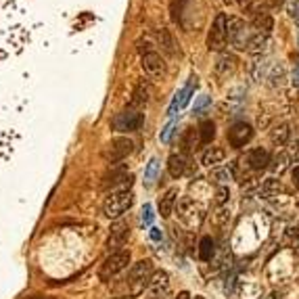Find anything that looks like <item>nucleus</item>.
<instances>
[{
	"instance_id": "72a5a7b5",
	"label": "nucleus",
	"mask_w": 299,
	"mask_h": 299,
	"mask_svg": "<svg viewBox=\"0 0 299 299\" xmlns=\"http://www.w3.org/2000/svg\"><path fill=\"white\" fill-rule=\"evenodd\" d=\"M282 2H285V0H264V4L268 6V9H278Z\"/></svg>"
},
{
	"instance_id": "f8f14e48",
	"label": "nucleus",
	"mask_w": 299,
	"mask_h": 299,
	"mask_svg": "<svg viewBox=\"0 0 299 299\" xmlns=\"http://www.w3.org/2000/svg\"><path fill=\"white\" fill-rule=\"evenodd\" d=\"M253 29H256V34H261V36H266V38L272 34L274 19L266 9H257L253 13Z\"/></svg>"
},
{
	"instance_id": "a211bd4d",
	"label": "nucleus",
	"mask_w": 299,
	"mask_h": 299,
	"mask_svg": "<svg viewBox=\"0 0 299 299\" xmlns=\"http://www.w3.org/2000/svg\"><path fill=\"white\" fill-rule=\"evenodd\" d=\"M224 157H226V151H224V149L212 147V149H207V151L203 153V166L214 168V166H218V163L224 161Z\"/></svg>"
},
{
	"instance_id": "b1692460",
	"label": "nucleus",
	"mask_w": 299,
	"mask_h": 299,
	"mask_svg": "<svg viewBox=\"0 0 299 299\" xmlns=\"http://www.w3.org/2000/svg\"><path fill=\"white\" fill-rule=\"evenodd\" d=\"M270 138H272V143L274 145H285L287 143V138H289V126H278V128H274L272 130V134H270Z\"/></svg>"
},
{
	"instance_id": "58836bf2",
	"label": "nucleus",
	"mask_w": 299,
	"mask_h": 299,
	"mask_svg": "<svg viewBox=\"0 0 299 299\" xmlns=\"http://www.w3.org/2000/svg\"><path fill=\"white\" fill-rule=\"evenodd\" d=\"M176 299H191V295L186 293V291H182V293H178V297Z\"/></svg>"
},
{
	"instance_id": "ea45409f",
	"label": "nucleus",
	"mask_w": 299,
	"mask_h": 299,
	"mask_svg": "<svg viewBox=\"0 0 299 299\" xmlns=\"http://www.w3.org/2000/svg\"><path fill=\"white\" fill-rule=\"evenodd\" d=\"M295 23H297V25H299V11H297V13H295Z\"/></svg>"
},
{
	"instance_id": "79ce46f5",
	"label": "nucleus",
	"mask_w": 299,
	"mask_h": 299,
	"mask_svg": "<svg viewBox=\"0 0 299 299\" xmlns=\"http://www.w3.org/2000/svg\"><path fill=\"white\" fill-rule=\"evenodd\" d=\"M226 2H233V0H226Z\"/></svg>"
},
{
	"instance_id": "c85d7f7f",
	"label": "nucleus",
	"mask_w": 299,
	"mask_h": 299,
	"mask_svg": "<svg viewBox=\"0 0 299 299\" xmlns=\"http://www.w3.org/2000/svg\"><path fill=\"white\" fill-rule=\"evenodd\" d=\"M238 2V6H241V11H251V13H256L259 6H257V2L259 0H236Z\"/></svg>"
},
{
	"instance_id": "f257e3e1",
	"label": "nucleus",
	"mask_w": 299,
	"mask_h": 299,
	"mask_svg": "<svg viewBox=\"0 0 299 299\" xmlns=\"http://www.w3.org/2000/svg\"><path fill=\"white\" fill-rule=\"evenodd\" d=\"M151 276H153V264L149 259H143L138 264H134L128 274L124 276L122 280L113 287V293L117 297H128V295H140L143 291L149 287L151 282Z\"/></svg>"
},
{
	"instance_id": "a878e982",
	"label": "nucleus",
	"mask_w": 299,
	"mask_h": 299,
	"mask_svg": "<svg viewBox=\"0 0 299 299\" xmlns=\"http://www.w3.org/2000/svg\"><path fill=\"white\" fill-rule=\"evenodd\" d=\"M209 178H212L214 182H218V184H226V182H230L233 174H230V170H214Z\"/></svg>"
},
{
	"instance_id": "9b49d317",
	"label": "nucleus",
	"mask_w": 299,
	"mask_h": 299,
	"mask_svg": "<svg viewBox=\"0 0 299 299\" xmlns=\"http://www.w3.org/2000/svg\"><path fill=\"white\" fill-rule=\"evenodd\" d=\"M143 69L147 76L161 78L163 73H166V61L161 59V55H157L155 50H151V52H147V55H143Z\"/></svg>"
},
{
	"instance_id": "4be33fe9",
	"label": "nucleus",
	"mask_w": 299,
	"mask_h": 299,
	"mask_svg": "<svg viewBox=\"0 0 299 299\" xmlns=\"http://www.w3.org/2000/svg\"><path fill=\"white\" fill-rule=\"evenodd\" d=\"M214 138H215V126H214V122L207 119V122H203L199 126V140L203 145H209Z\"/></svg>"
},
{
	"instance_id": "f3484780",
	"label": "nucleus",
	"mask_w": 299,
	"mask_h": 299,
	"mask_svg": "<svg viewBox=\"0 0 299 299\" xmlns=\"http://www.w3.org/2000/svg\"><path fill=\"white\" fill-rule=\"evenodd\" d=\"M176 201H178V189H170L166 195L159 199V214H161V218H170L171 209H174V205H176Z\"/></svg>"
},
{
	"instance_id": "bb28decb",
	"label": "nucleus",
	"mask_w": 299,
	"mask_h": 299,
	"mask_svg": "<svg viewBox=\"0 0 299 299\" xmlns=\"http://www.w3.org/2000/svg\"><path fill=\"white\" fill-rule=\"evenodd\" d=\"M209 105H212V99H209L207 94H201L197 99V103H195V113H203Z\"/></svg>"
},
{
	"instance_id": "2f4dec72",
	"label": "nucleus",
	"mask_w": 299,
	"mask_h": 299,
	"mask_svg": "<svg viewBox=\"0 0 299 299\" xmlns=\"http://www.w3.org/2000/svg\"><path fill=\"white\" fill-rule=\"evenodd\" d=\"M143 222L145 224H151L153 222V207L151 205H145L143 207Z\"/></svg>"
},
{
	"instance_id": "39448f33",
	"label": "nucleus",
	"mask_w": 299,
	"mask_h": 299,
	"mask_svg": "<svg viewBox=\"0 0 299 299\" xmlns=\"http://www.w3.org/2000/svg\"><path fill=\"white\" fill-rule=\"evenodd\" d=\"M143 122H145V113H140L138 109H126L113 119V128L117 132H134L140 130Z\"/></svg>"
},
{
	"instance_id": "4468645a",
	"label": "nucleus",
	"mask_w": 299,
	"mask_h": 299,
	"mask_svg": "<svg viewBox=\"0 0 299 299\" xmlns=\"http://www.w3.org/2000/svg\"><path fill=\"white\" fill-rule=\"evenodd\" d=\"M243 36H245V23L241 19H228V42L235 44V46L243 48ZM247 38V36H245ZM251 38V36H249Z\"/></svg>"
},
{
	"instance_id": "9d476101",
	"label": "nucleus",
	"mask_w": 299,
	"mask_h": 299,
	"mask_svg": "<svg viewBox=\"0 0 299 299\" xmlns=\"http://www.w3.org/2000/svg\"><path fill=\"white\" fill-rule=\"evenodd\" d=\"M251 138H253V128L249 124H245V122H238L228 130V143L233 145L235 149L245 147Z\"/></svg>"
},
{
	"instance_id": "393cba45",
	"label": "nucleus",
	"mask_w": 299,
	"mask_h": 299,
	"mask_svg": "<svg viewBox=\"0 0 299 299\" xmlns=\"http://www.w3.org/2000/svg\"><path fill=\"white\" fill-rule=\"evenodd\" d=\"M264 48H266V36H261V34H253V36H251V40H249L247 50H249V52H261Z\"/></svg>"
},
{
	"instance_id": "1a4fd4ad",
	"label": "nucleus",
	"mask_w": 299,
	"mask_h": 299,
	"mask_svg": "<svg viewBox=\"0 0 299 299\" xmlns=\"http://www.w3.org/2000/svg\"><path fill=\"white\" fill-rule=\"evenodd\" d=\"M128 233H130L128 222H124V220L115 222L113 226H111V233H109V238H107V249H109L111 253L122 251L119 247H122V245L126 243V238H128Z\"/></svg>"
},
{
	"instance_id": "c756f323",
	"label": "nucleus",
	"mask_w": 299,
	"mask_h": 299,
	"mask_svg": "<svg viewBox=\"0 0 299 299\" xmlns=\"http://www.w3.org/2000/svg\"><path fill=\"white\" fill-rule=\"evenodd\" d=\"M228 197H230V191L226 189V186H220L218 192H215V203H218V205H224V203L228 201Z\"/></svg>"
},
{
	"instance_id": "a19ab883",
	"label": "nucleus",
	"mask_w": 299,
	"mask_h": 299,
	"mask_svg": "<svg viewBox=\"0 0 299 299\" xmlns=\"http://www.w3.org/2000/svg\"><path fill=\"white\" fill-rule=\"evenodd\" d=\"M195 299H203V297H195Z\"/></svg>"
},
{
	"instance_id": "f704fd0d",
	"label": "nucleus",
	"mask_w": 299,
	"mask_h": 299,
	"mask_svg": "<svg viewBox=\"0 0 299 299\" xmlns=\"http://www.w3.org/2000/svg\"><path fill=\"white\" fill-rule=\"evenodd\" d=\"M171 132H174V124H170L166 130H163V134H161V140L166 143V140H170V136H171Z\"/></svg>"
},
{
	"instance_id": "7ed1b4c3",
	"label": "nucleus",
	"mask_w": 299,
	"mask_h": 299,
	"mask_svg": "<svg viewBox=\"0 0 299 299\" xmlns=\"http://www.w3.org/2000/svg\"><path fill=\"white\" fill-rule=\"evenodd\" d=\"M128 264H130V251H126V249H122V251H115V253H111V256L107 257L101 264V270H99V278L101 280H111V278H115V276L122 272V270H126L128 268Z\"/></svg>"
},
{
	"instance_id": "6e6552de",
	"label": "nucleus",
	"mask_w": 299,
	"mask_h": 299,
	"mask_svg": "<svg viewBox=\"0 0 299 299\" xmlns=\"http://www.w3.org/2000/svg\"><path fill=\"white\" fill-rule=\"evenodd\" d=\"M132 149H134V143L130 138H124V136L115 138V140H111L107 151H105V159H107L109 163H117V161L126 159V157L132 153Z\"/></svg>"
},
{
	"instance_id": "412c9836",
	"label": "nucleus",
	"mask_w": 299,
	"mask_h": 299,
	"mask_svg": "<svg viewBox=\"0 0 299 299\" xmlns=\"http://www.w3.org/2000/svg\"><path fill=\"white\" fill-rule=\"evenodd\" d=\"M157 40H159V46L166 50L168 55H176V42L168 29H159V32H157Z\"/></svg>"
},
{
	"instance_id": "4c0bfd02",
	"label": "nucleus",
	"mask_w": 299,
	"mask_h": 299,
	"mask_svg": "<svg viewBox=\"0 0 299 299\" xmlns=\"http://www.w3.org/2000/svg\"><path fill=\"white\" fill-rule=\"evenodd\" d=\"M293 182H295V186L299 189V166L293 170Z\"/></svg>"
},
{
	"instance_id": "20e7f679",
	"label": "nucleus",
	"mask_w": 299,
	"mask_h": 299,
	"mask_svg": "<svg viewBox=\"0 0 299 299\" xmlns=\"http://www.w3.org/2000/svg\"><path fill=\"white\" fill-rule=\"evenodd\" d=\"M226 42H228V17L224 13H220L212 23V29H209L207 48L220 52V50H224V46H226Z\"/></svg>"
},
{
	"instance_id": "2eb2a0df",
	"label": "nucleus",
	"mask_w": 299,
	"mask_h": 299,
	"mask_svg": "<svg viewBox=\"0 0 299 299\" xmlns=\"http://www.w3.org/2000/svg\"><path fill=\"white\" fill-rule=\"evenodd\" d=\"M247 163L251 170H264V168H268V163H270V153H268L266 149H253L247 155Z\"/></svg>"
},
{
	"instance_id": "cd10ccee",
	"label": "nucleus",
	"mask_w": 299,
	"mask_h": 299,
	"mask_svg": "<svg viewBox=\"0 0 299 299\" xmlns=\"http://www.w3.org/2000/svg\"><path fill=\"white\" fill-rule=\"evenodd\" d=\"M157 170H159V161H157V159H151V163H149V168H147V171H145V180H147V182L153 180L155 174H157Z\"/></svg>"
},
{
	"instance_id": "473e14b6",
	"label": "nucleus",
	"mask_w": 299,
	"mask_h": 299,
	"mask_svg": "<svg viewBox=\"0 0 299 299\" xmlns=\"http://www.w3.org/2000/svg\"><path fill=\"white\" fill-rule=\"evenodd\" d=\"M264 191H280V182L274 180V178H270V180L264 182Z\"/></svg>"
},
{
	"instance_id": "ddd939ff",
	"label": "nucleus",
	"mask_w": 299,
	"mask_h": 299,
	"mask_svg": "<svg viewBox=\"0 0 299 299\" xmlns=\"http://www.w3.org/2000/svg\"><path fill=\"white\" fill-rule=\"evenodd\" d=\"M235 69H236V57L228 55V52H222L218 63H215V73H218V78L226 80L228 76H233Z\"/></svg>"
},
{
	"instance_id": "7c9ffc66",
	"label": "nucleus",
	"mask_w": 299,
	"mask_h": 299,
	"mask_svg": "<svg viewBox=\"0 0 299 299\" xmlns=\"http://www.w3.org/2000/svg\"><path fill=\"white\" fill-rule=\"evenodd\" d=\"M153 50V46H151V40H138V52H140V57L143 55H147V52H151Z\"/></svg>"
},
{
	"instance_id": "e433bc0d",
	"label": "nucleus",
	"mask_w": 299,
	"mask_h": 299,
	"mask_svg": "<svg viewBox=\"0 0 299 299\" xmlns=\"http://www.w3.org/2000/svg\"><path fill=\"white\" fill-rule=\"evenodd\" d=\"M293 84H295V86H299V63H297L295 71H293Z\"/></svg>"
},
{
	"instance_id": "6ab92c4d",
	"label": "nucleus",
	"mask_w": 299,
	"mask_h": 299,
	"mask_svg": "<svg viewBox=\"0 0 299 299\" xmlns=\"http://www.w3.org/2000/svg\"><path fill=\"white\" fill-rule=\"evenodd\" d=\"M168 171L171 178H180L186 171V159L182 155H171L168 159Z\"/></svg>"
},
{
	"instance_id": "0eeeda50",
	"label": "nucleus",
	"mask_w": 299,
	"mask_h": 299,
	"mask_svg": "<svg viewBox=\"0 0 299 299\" xmlns=\"http://www.w3.org/2000/svg\"><path fill=\"white\" fill-rule=\"evenodd\" d=\"M170 295V276L166 270L153 272L151 282L147 287V299H168Z\"/></svg>"
},
{
	"instance_id": "c9c22d12",
	"label": "nucleus",
	"mask_w": 299,
	"mask_h": 299,
	"mask_svg": "<svg viewBox=\"0 0 299 299\" xmlns=\"http://www.w3.org/2000/svg\"><path fill=\"white\" fill-rule=\"evenodd\" d=\"M151 238H153V241H161V233H159V228H151Z\"/></svg>"
},
{
	"instance_id": "423d86ee",
	"label": "nucleus",
	"mask_w": 299,
	"mask_h": 299,
	"mask_svg": "<svg viewBox=\"0 0 299 299\" xmlns=\"http://www.w3.org/2000/svg\"><path fill=\"white\" fill-rule=\"evenodd\" d=\"M201 209L197 207V203L189 197H182L180 203H178V220H180L182 224H186V226L195 228L201 224Z\"/></svg>"
},
{
	"instance_id": "dca6fc26",
	"label": "nucleus",
	"mask_w": 299,
	"mask_h": 299,
	"mask_svg": "<svg viewBox=\"0 0 299 299\" xmlns=\"http://www.w3.org/2000/svg\"><path fill=\"white\" fill-rule=\"evenodd\" d=\"M149 94H151V88L145 80H140L136 86H134V92H132V107H145L147 101H149Z\"/></svg>"
},
{
	"instance_id": "f03ea898",
	"label": "nucleus",
	"mask_w": 299,
	"mask_h": 299,
	"mask_svg": "<svg viewBox=\"0 0 299 299\" xmlns=\"http://www.w3.org/2000/svg\"><path fill=\"white\" fill-rule=\"evenodd\" d=\"M134 203V195L132 191H115L109 192V197L105 199L103 212L107 218H119L122 214H126Z\"/></svg>"
},
{
	"instance_id": "aec40b11",
	"label": "nucleus",
	"mask_w": 299,
	"mask_h": 299,
	"mask_svg": "<svg viewBox=\"0 0 299 299\" xmlns=\"http://www.w3.org/2000/svg\"><path fill=\"white\" fill-rule=\"evenodd\" d=\"M215 256V243L212 236H203L199 243V257L203 261H212V257Z\"/></svg>"
},
{
	"instance_id": "5701e85b",
	"label": "nucleus",
	"mask_w": 299,
	"mask_h": 299,
	"mask_svg": "<svg viewBox=\"0 0 299 299\" xmlns=\"http://www.w3.org/2000/svg\"><path fill=\"white\" fill-rule=\"evenodd\" d=\"M197 134H199V130H195V128H189V130L184 132V136H182V140H180V147H182L184 153H189L197 143H201V140L197 138Z\"/></svg>"
}]
</instances>
